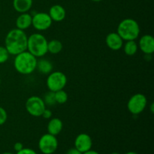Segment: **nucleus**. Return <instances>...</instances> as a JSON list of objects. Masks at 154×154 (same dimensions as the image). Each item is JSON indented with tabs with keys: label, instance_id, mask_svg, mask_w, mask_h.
<instances>
[{
	"label": "nucleus",
	"instance_id": "nucleus-1",
	"mask_svg": "<svg viewBox=\"0 0 154 154\" xmlns=\"http://www.w3.org/2000/svg\"><path fill=\"white\" fill-rule=\"evenodd\" d=\"M27 41L28 36L23 30L13 29L6 35L5 47L10 55L16 56L27 51Z\"/></svg>",
	"mask_w": 154,
	"mask_h": 154
},
{
	"label": "nucleus",
	"instance_id": "nucleus-2",
	"mask_svg": "<svg viewBox=\"0 0 154 154\" xmlns=\"http://www.w3.org/2000/svg\"><path fill=\"white\" fill-rule=\"evenodd\" d=\"M37 58L26 51L15 56L14 66L17 72L22 75H30L36 69Z\"/></svg>",
	"mask_w": 154,
	"mask_h": 154
},
{
	"label": "nucleus",
	"instance_id": "nucleus-3",
	"mask_svg": "<svg viewBox=\"0 0 154 154\" xmlns=\"http://www.w3.org/2000/svg\"><path fill=\"white\" fill-rule=\"evenodd\" d=\"M48 40L43 35L34 33L30 35L27 41V51L37 57H42L48 53Z\"/></svg>",
	"mask_w": 154,
	"mask_h": 154
},
{
	"label": "nucleus",
	"instance_id": "nucleus-4",
	"mask_svg": "<svg viewBox=\"0 0 154 154\" xmlns=\"http://www.w3.org/2000/svg\"><path fill=\"white\" fill-rule=\"evenodd\" d=\"M117 32L123 41L135 40L139 36L140 26L136 20L126 18L119 23Z\"/></svg>",
	"mask_w": 154,
	"mask_h": 154
},
{
	"label": "nucleus",
	"instance_id": "nucleus-5",
	"mask_svg": "<svg viewBox=\"0 0 154 154\" xmlns=\"http://www.w3.org/2000/svg\"><path fill=\"white\" fill-rule=\"evenodd\" d=\"M67 84V77L63 72L57 71L52 72L48 75L46 80L48 88L51 92H57L63 90Z\"/></svg>",
	"mask_w": 154,
	"mask_h": 154
},
{
	"label": "nucleus",
	"instance_id": "nucleus-6",
	"mask_svg": "<svg viewBox=\"0 0 154 154\" xmlns=\"http://www.w3.org/2000/svg\"><path fill=\"white\" fill-rule=\"evenodd\" d=\"M147 100L142 93H136L129 99L127 103V108L131 114L138 115L142 113L146 108Z\"/></svg>",
	"mask_w": 154,
	"mask_h": 154
},
{
	"label": "nucleus",
	"instance_id": "nucleus-7",
	"mask_svg": "<svg viewBox=\"0 0 154 154\" xmlns=\"http://www.w3.org/2000/svg\"><path fill=\"white\" fill-rule=\"evenodd\" d=\"M26 110L29 114L33 117H41L46 108V105L43 99L38 96H33L29 98L25 104Z\"/></svg>",
	"mask_w": 154,
	"mask_h": 154
},
{
	"label": "nucleus",
	"instance_id": "nucleus-8",
	"mask_svg": "<svg viewBox=\"0 0 154 154\" xmlns=\"http://www.w3.org/2000/svg\"><path fill=\"white\" fill-rule=\"evenodd\" d=\"M38 148L43 154H52L58 148V140L55 135L47 133L38 141Z\"/></svg>",
	"mask_w": 154,
	"mask_h": 154
},
{
	"label": "nucleus",
	"instance_id": "nucleus-9",
	"mask_svg": "<svg viewBox=\"0 0 154 154\" xmlns=\"http://www.w3.org/2000/svg\"><path fill=\"white\" fill-rule=\"evenodd\" d=\"M52 22L53 20L48 14L40 12L32 16V25L38 31H45L51 26Z\"/></svg>",
	"mask_w": 154,
	"mask_h": 154
},
{
	"label": "nucleus",
	"instance_id": "nucleus-10",
	"mask_svg": "<svg viewBox=\"0 0 154 154\" xmlns=\"http://www.w3.org/2000/svg\"><path fill=\"white\" fill-rule=\"evenodd\" d=\"M92 146H93V141L91 137L88 134H79L75 138V147L82 153L91 150Z\"/></svg>",
	"mask_w": 154,
	"mask_h": 154
},
{
	"label": "nucleus",
	"instance_id": "nucleus-11",
	"mask_svg": "<svg viewBox=\"0 0 154 154\" xmlns=\"http://www.w3.org/2000/svg\"><path fill=\"white\" fill-rule=\"evenodd\" d=\"M138 45L146 55H151L154 52V38L150 35H144L140 38Z\"/></svg>",
	"mask_w": 154,
	"mask_h": 154
},
{
	"label": "nucleus",
	"instance_id": "nucleus-12",
	"mask_svg": "<svg viewBox=\"0 0 154 154\" xmlns=\"http://www.w3.org/2000/svg\"><path fill=\"white\" fill-rule=\"evenodd\" d=\"M105 42L108 48L112 51H118L123 46V40L117 32H111L106 36Z\"/></svg>",
	"mask_w": 154,
	"mask_h": 154
},
{
	"label": "nucleus",
	"instance_id": "nucleus-13",
	"mask_svg": "<svg viewBox=\"0 0 154 154\" xmlns=\"http://www.w3.org/2000/svg\"><path fill=\"white\" fill-rule=\"evenodd\" d=\"M49 16L51 17V20L56 22H60L65 19L66 15V10L64 8L60 5H54L51 7L48 13Z\"/></svg>",
	"mask_w": 154,
	"mask_h": 154
},
{
	"label": "nucleus",
	"instance_id": "nucleus-14",
	"mask_svg": "<svg viewBox=\"0 0 154 154\" xmlns=\"http://www.w3.org/2000/svg\"><path fill=\"white\" fill-rule=\"evenodd\" d=\"M32 16L27 12L20 14L16 20L17 28L21 30H26L32 25Z\"/></svg>",
	"mask_w": 154,
	"mask_h": 154
},
{
	"label": "nucleus",
	"instance_id": "nucleus-15",
	"mask_svg": "<svg viewBox=\"0 0 154 154\" xmlns=\"http://www.w3.org/2000/svg\"><path fill=\"white\" fill-rule=\"evenodd\" d=\"M63 128V121L60 118H51L48 124V133L57 136L61 132Z\"/></svg>",
	"mask_w": 154,
	"mask_h": 154
},
{
	"label": "nucleus",
	"instance_id": "nucleus-16",
	"mask_svg": "<svg viewBox=\"0 0 154 154\" xmlns=\"http://www.w3.org/2000/svg\"><path fill=\"white\" fill-rule=\"evenodd\" d=\"M32 6V0H13V7L19 13H26Z\"/></svg>",
	"mask_w": 154,
	"mask_h": 154
},
{
	"label": "nucleus",
	"instance_id": "nucleus-17",
	"mask_svg": "<svg viewBox=\"0 0 154 154\" xmlns=\"http://www.w3.org/2000/svg\"><path fill=\"white\" fill-rule=\"evenodd\" d=\"M53 64L49 60L45 59H41L40 60H37L36 69L38 70L43 75H49L53 71Z\"/></svg>",
	"mask_w": 154,
	"mask_h": 154
},
{
	"label": "nucleus",
	"instance_id": "nucleus-18",
	"mask_svg": "<svg viewBox=\"0 0 154 154\" xmlns=\"http://www.w3.org/2000/svg\"><path fill=\"white\" fill-rule=\"evenodd\" d=\"M63 44L57 39H53L48 43V52L52 54H58L63 50Z\"/></svg>",
	"mask_w": 154,
	"mask_h": 154
},
{
	"label": "nucleus",
	"instance_id": "nucleus-19",
	"mask_svg": "<svg viewBox=\"0 0 154 154\" xmlns=\"http://www.w3.org/2000/svg\"><path fill=\"white\" fill-rule=\"evenodd\" d=\"M123 47L124 48L125 54L128 56L135 55L138 49V45L135 40L126 41V42Z\"/></svg>",
	"mask_w": 154,
	"mask_h": 154
},
{
	"label": "nucleus",
	"instance_id": "nucleus-20",
	"mask_svg": "<svg viewBox=\"0 0 154 154\" xmlns=\"http://www.w3.org/2000/svg\"><path fill=\"white\" fill-rule=\"evenodd\" d=\"M54 94H55L56 102H57V103L60 104V105L66 103L68 101V99H69L67 93L64 90H60L57 92H54Z\"/></svg>",
	"mask_w": 154,
	"mask_h": 154
},
{
	"label": "nucleus",
	"instance_id": "nucleus-21",
	"mask_svg": "<svg viewBox=\"0 0 154 154\" xmlns=\"http://www.w3.org/2000/svg\"><path fill=\"white\" fill-rule=\"evenodd\" d=\"M43 99L44 102L45 103V105H48V106H53L55 104H57L55 99V94H54V92L49 91L48 93H47L44 96Z\"/></svg>",
	"mask_w": 154,
	"mask_h": 154
},
{
	"label": "nucleus",
	"instance_id": "nucleus-22",
	"mask_svg": "<svg viewBox=\"0 0 154 154\" xmlns=\"http://www.w3.org/2000/svg\"><path fill=\"white\" fill-rule=\"evenodd\" d=\"M9 56H10V54L5 48V47L0 46V64L5 63L8 60Z\"/></svg>",
	"mask_w": 154,
	"mask_h": 154
},
{
	"label": "nucleus",
	"instance_id": "nucleus-23",
	"mask_svg": "<svg viewBox=\"0 0 154 154\" xmlns=\"http://www.w3.org/2000/svg\"><path fill=\"white\" fill-rule=\"evenodd\" d=\"M7 112H6V111L2 108V107H0V126L4 124L6 122V120H7Z\"/></svg>",
	"mask_w": 154,
	"mask_h": 154
},
{
	"label": "nucleus",
	"instance_id": "nucleus-24",
	"mask_svg": "<svg viewBox=\"0 0 154 154\" xmlns=\"http://www.w3.org/2000/svg\"><path fill=\"white\" fill-rule=\"evenodd\" d=\"M16 154H37V153L32 149L23 148L21 150L17 152Z\"/></svg>",
	"mask_w": 154,
	"mask_h": 154
},
{
	"label": "nucleus",
	"instance_id": "nucleus-25",
	"mask_svg": "<svg viewBox=\"0 0 154 154\" xmlns=\"http://www.w3.org/2000/svg\"><path fill=\"white\" fill-rule=\"evenodd\" d=\"M41 117H43L44 119H51L52 117V111L50 109L45 108Z\"/></svg>",
	"mask_w": 154,
	"mask_h": 154
},
{
	"label": "nucleus",
	"instance_id": "nucleus-26",
	"mask_svg": "<svg viewBox=\"0 0 154 154\" xmlns=\"http://www.w3.org/2000/svg\"><path fill=\"white\" fill-rule=\"evenodd\" d=\"M23 148V145L22 143H20V142L15 143L14 145V149L15 151H17V152L20 151V150H22Z\"/></svg>",
	"mask_w": 154,
	"mask_h": 154
},
{
	"label": "nucleus",
	"instance_id": "nucleus-27",
	"mask_svg": "<svg viewBox=\"0 0 154 154\" xmlns=\"http://www.w3.org/2000/svg\"><path fill=\"white\" fill-rule=\"evenodd\" d=\"M66 154H82V153H81V151H79L78 149L74 147V148H71L70 150H68L67 153Z\"/></svg>",
	"mask_w": 154,
	"mask_h": 154
},
{
	"label": "nucleus",
	"instance_id": "nucleus-28",
	"mask_svg": "<svg viewBox=\"0 0 154 154\" xmlns=\"http://www.w3.org/2000/svg\"><path fill=\"white\" fill-rule=\"evenodd\" d=\"M82 154H99V153H98L97 151L90 150H88V151H87V152H84V153H83Z\"/></svg>",
	"mask_w": 154,
	"mask_h": 154
},
{
	"label": "nucleus",
	"instance_id": "nucleus-29",
	"mask_svg": "<svg viewBox=\"0 0 154 154\" xmlns=\"http://www.w3.org/2000/svg\"><path fill=\"white\" fill-rule=\"evenodd\" d=\"M154 104L153 103H151V105H150V111H151V113H153L154 112V110H153V108H154Z\"/></svg>",
	"mask_w": 154,
	"mask_h": 154
},
{
	"label": "nucleus",
	"instance_id": "nucleus-30",
	"mask_svg": "<svg viewBox=\"0 0 154 154\" xmlns=\"http://www.w3.org/2000/svg\"><path fill=\"white\" fill-rule=\"evenodd\" d=\"M124 154H138V153H137L136 152H134V151H129V152H127V153H126Z\"/></svg>",
	"mask_w": 154,
	"mask_h": 154
},
{
	"label": "nucleus",
	"instance_id": "nucleus-31",
	"mask_svg": "<svg viewBox=\"0 0 154 154\" xmlns=\"http://www.w3.org/2000/svg\"><path fill=\"white\" fill-rule=\"evenodd\" d=\"M91 1H93V2H101V1H102V0H91Z\"/></svg>",
	"mask_w": 154,
	"mask_h": 154
},
{
	"label": "nucleus",
	"instance_id": "nucleus-32",
	"mask_svg": "<svg viewBox=\"0 0 154 154\" xmlns=\"http://www.w3.org/2000/svg\"><path fill=\"white\" fill-rule=\"evenodd\" d=\"M2 154H13V153H9V152H5V153H2Z\"/></svg>",
	"mask_w": 154,
	"mask_h": 154
},
{
	"label": "nucleus",
	"instance_id": "nucleus-33",
	"mask_svg": "<svg viewBox=\"0 0 154 154\" xmlns=\"http://www.w3.org/2000/svg\"><path fill=\"white\" fill-rule=\"evenodd\" d=\"M111 154H120V153H117V152H114V153H111Z\"/></svg>",
	"mask_w": 154,
	"mask_h": 154
},
{
	"label": "nucleus",
	"instance_id": "nucleus-34",
	"mask_svg": "<svg viewBox=\"0 0 154 154\" xmlns=\"http://www.w3.org/2000/svg\"><path fill=\"white\" fill-rule=\"evenodd\" d=\"M0 85H1V80H0Z\"/></svg>",
	"mask_w": 154,
	"mask_h": 154
}]
</instances>
